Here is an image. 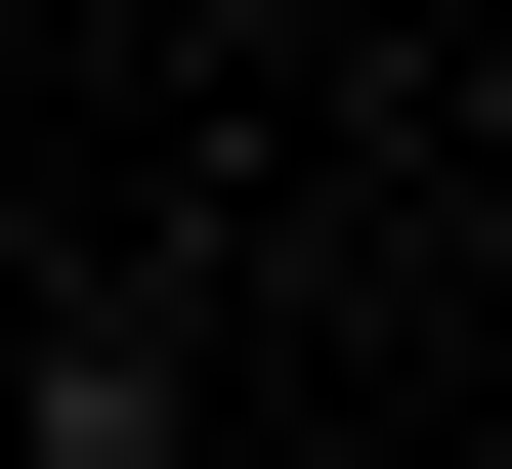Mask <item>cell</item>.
I'll use <instances>...</instances> for the list:
<instances>
[{
  "label": "cell",
  "instance_id": "cell-1",
  "mask_svg": "<svg viewBox=\"0 0 512 469\" xmlns=\"http://www.w3.org/2000/svg\"><path fill=\"white\" fill-rule=\"evenodd\" d=\"M0 469H214V384H171V299H86V342L0 384Z\"/></svg>",
  "mask_w": 512,
  "mask_h": 469
}]
</instances>
